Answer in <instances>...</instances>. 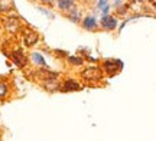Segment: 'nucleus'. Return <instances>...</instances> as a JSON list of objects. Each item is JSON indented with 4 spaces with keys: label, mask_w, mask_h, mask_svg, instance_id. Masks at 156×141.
<instances>
[{
    "label": "nucleus",
    "mask_w": 156,
    "mask_h": 141,
    "mask_svg": "<svg viewBox=\"0 0 156 141\" xmlns=\"http://www.w3.org/2000/svg\"><path fill=\"white\" fill-rule=\"evenodd\" d=\"M81 79L87 84H98L103 79L106 78V73L103 71L101 66H97V65H91V66H85V68L81 71Z\"/></svg>",
    "instance_id": "nucleus-1"
},
{
    "label": "nucleus",
    "mask_w": 156,
    "mask_h": 141,
    "mask_svg": "<svg viewBox=\"0 0 156 141\" xmlns=\"http://www.w3.org/2000/svg\"><path fill=\"white\" fill-rule=\"evenodd\" d=\"M101 68L106 73V76L108 78H113L123 71L124 68V63H123L122 59H117V58H106L101 61Z\"/></svg>",
    "instance_id": "nucleus-2"
},
{
    "label": "nucleus",
    "mask_w": 156,
    "mask_h": 141,
    "mask_svg": "<svg viewBox=\"0 0 156 141\" xmlns=\"http://www.w3.org/2000/svg\"><path fill=\"white\" fill-rule=\"evenodd\" d=\"M100 29H103L104 32H113V30H116L117 26H119V17L116 15H112V13H108V15H103L100 17Z\"/></svg>",
    "instance_id": "nucleus-3"
},
{
    "label": "nucleus",
    "mask_w": 156,
    "mask_h": 141,
    "mask_svg": "<svg viewBox=\"0 0 156 141\" xmlns=\"http://www.w3.org/2000/svg\"><path fill=\"white\" fill-rule=\"evenodd\" d=\"M81 28L85 30V32H97L100 29V25H98V20L97 17L93 16V15H87L81 19Z\"/></svg>",
    "instance_id": "nucleus-4"
},
{
    "label": "nucleus",
    "mask_w": 156,
    "mask_h": 141,
    "mask_svg": "<svg viewBox=\"0 0 156 141\" xmlns=\"http://www.w3.org/2000/svg\"><path fill=\"white\" fill-rule=\"evenodd\" d=\"M7 58H10L12 62L20 69H23L26 65H28V58H26V55L23 53L22 49H15V51H12L10 53L7 55Z\"/></svg>",
    "instance_id": "nucleus-5"
},
{
    "label": "nucleus",
    "mask_w": 156,
    "mask_h": 141,
    "mask_svg": "<svg viewBox=\"0 0 156 141\" xmlns=\"http://www.w3.org/2000/svg\"><path fill=\"white\" fill-rule=\"evenodd\" d=\"M83 89V85L80 81L74 78H67L61 84V91L62 92H77V91Z\"/></svg>",
    "instance_id": "nucleus-6"
},
{
    "label": "nucleus",
    "mask_w": 156,
    "mask_h": 141,
    "mask_svg": "<svg viewBox=\"0 0 156 141\" xmlns=\"http://www.w3.org/2000/svg\"><path fill=\"white\" fill-rule=\"evenodd\" d=\"M38 42H39V35L35 30L28 29V30L23 32V43H25V46L30 48V46H35Z\"/></svg>",
    "instance_id": "nucleus-7"
},
{
    "label": "nucleus",
    "mask_w": 156,
    "mask_h": 141,
    "mask_svg": "<svg viewBox=\"0 0 156 141\" xmlns=\"http://www.w3.org/2000/svg\"><path fill=\"white\" fill-rule=\"evenodd\" d=\"M67 17L69 22L75 23V25H80V23H81V19H83V15H81V10L78 9L77 6H74V7H71V9L67 12Z\"/></svg>",
    "instance_id": "nucleus-8"
},
{
    "label": "nucleus",
    "mask_w": 156,
    "mask_h": 141,
    "mask_svg": "<svg viewBox=\"0 0 156 141\" xmlns=\"http://www.w3.org/2000/svg\"><path fill=\"white\" fill-rule=\"evenodd\" d=\"M30 59H32V62H34L35 65H38L41 68H48V63H46L44 55H42L41 52H32V53H30Z\"/></svg>",
    "instance_id": "nucleus-9"
},
{
    "label": "nucleus",
    "mask_w": 156,
    "mask_h": 141,
    "mask_svg": "<svg viewBox=\"0 0 156 141\" xmlns=\"http://www.w3.org/2000/svg\"><path fill=\"white\" fill-rule=\"evenodd\" d=\"M6 29L9 30V32H12V33H16V32H19V28H20V23H19V20L17 19H13V17H7L6 19Z\"/></svg>",
    "instance_id": "nucleus-10"
},
{
    "label": "nucleus",
    "mask_w": 156,
    "mask_h": 141,
    "mask_svg": "<svg viewBox=\"0 0 156 141\" xmlns=\"http://www.w3.org/2000/svg\"><path fill=\"white\" fill-rule=\"evenodd\" d=\"M42 86H44L46 91H49V92H56V91H61V84L58 82V79L45 81V82H42Z\"/></svg>",
    "instance_id": "nucleus-11"
},
{
    "label": "nucleus",
    "mask_w": 156,
    "mask_h": 141,
    "mask_svg": "<svg viewBox=\"0 0 156 141\" xmlns=\"http://www.w3.org/2000/svg\"><path fill=\"white\" fill-rule=\"evenodd\" d=\"M56 2V6H58V9L64 13H67L71 7L75 6V0H55Z\"/></svg>",
    "instance_id": "nucleus-12"
},
{
    "label": "nucleus",
    "mask_w": 156,
    "mask_h": 141,
    "mask_svg": "<svg viewBox=\"0 0 156 141\" xmlns=\"http://www.w3.org/2000/svg\"><path fill=\"white\" fill-rule=\"evenodd\" d=\"M67 61L71 66H83L84 63H85V59L81 55H68Z\"/></svg>",
    "instance_id": "nucleus-13"
},
{
    "label": "nucleus",
    "mask_w": 156,
    "mask_h": 141,
    "mask_svg": "<svg viewBox=\"0 0 156 141\" xmlns=\"http://www.w3.org/2000/svg\"><path fill=\"white\" fill-rule=\"evenodd\" d=\"M15 9L13 0H0V13H9Z\"/></svg>",
    "instance_id": "nucleus-14"
},
{
    "label": "nucleus",
    "mask_w": 156,
    "mask_h": 141,
    "mask_svg": "<svg viewBox=\"0 0 156 141\" xmlns=\"http://www.w3.org/2000/svg\"><path fill=\"white\" fill-rule=\"evenodd\" d=\"M10 92V85L6 81H0V99H5Z\"/></svg>",
    "instance_id": "nucleus-15"
},
{
    "label": "nucleus",
    "mask_w": 156,
    "mask_h": 141,
    "mask_svg": "<svg viewBox=\"0 0 156 141\" xmlns=\"http://www.w3.org/2000/svg\"><path fill=\"white\" fill-rule=\"evenodd\" d=\"M130 7H132L130 3H122L119 7H116V15L117 16H126L130 10Z\"/></svg>",
    "instance_id": "nucleus-16"
},
{
    "label": "nucleus",
    "mask_w": 156,
    "mask_h": 141,
    "mask_svg": "<svg viewBox=\"0 0 156 141\" xmlns=\"http://www.w3.org/2000/svg\"><path fill=\"white\" fill-rule=\"evenodd\" d=\"M38 9H39V12H42L46 17H49V19H55V15H54L52 12H49L48 9H45V7H42V6H41V7H38Z\"/></svg>",
    "instance_id": "nucleus-17"
},
{
    "label": "nucleus",
    "mask_w": 156,
    "mask_h": 141,
    "mask_svg": "<svg viewBox=\"0 0 156 141\" xmlns=\"http://www.w3.org/2000/svg\"><path fill=\"white\" fill-rule=\"evenodd\" d=\"M110 10H112V5H110V2H108V3H106V5L103 6V7H101V16H103V15H108V13H110Z\"/></svg>",
    "instance_id": "nucleus-18"
},
{
    "label": "nucleus",
    "mask_w": 156,
    "mask_h": 141,
    "mask_svg": "<svg viewBox=\"0 0 156 141\" xmlns=\"http://www.w3.org/2000/svg\"><path fill=\"white\" fill-rule=\"evenodd\" d=\"M54 53H56V56H58V58H65V59H67V56L69 55L67 51H61V49H55V51H54Z\"/></svg>",
    "instance_id": "nucleus-19"
},
{
    "label": "nucleus",
    "mask_w": 156,
    "mask_h": 141,
    "mask_svg": "<svg viewBox=\"0 0 156 141\" xmlns=\"http://www.w3.org/2000/svg\"><path fill=\"white\" fill-rule=\"evenodd\" d=\"M106 3H108V0H97V6H95V9L100 12V10H101V7L106 5Z\"/></svg>",
    "instance_id": "nucleus-20"
},
{
    "label": "nucleus",
    "mask_w": 156,
    "mask_h": 141,
    "mask_svg": "<svg viewBox=\"0 0 156 141\" xmlns=\"http://www.w3.org/2000/svg\"><path fill=\"white\" fill-rule=\"evenodd\" d=\"M42 5H46V6H52L54 5V0H39Z\"/></svg>",
    "instance_id": "nucleus-21"
},
{
    "label": "nucleus",
    "mask_w": 156,
    "mask_h": 141,
    "mask_svg": "<svg viewBox=\"0 0 156 141\" xmlns=\"http://www.w3.org/2000/svg\"><path fill=\"white\" fill-rule=\"evenodd\" d=\"M123 3V0H113V7H119Z\"/></svg>",
    "instance_id": "nucleus-22"
},
{
    "label": "nucleus",
    "mask_w": 156,
    "mask_h": 141,
    "mask_svg": "<svg viewBox=\"0 0 156 141\" xmlns=\"http://www.w3.org/2000/svg\"><path fill=\"white\" fill-rule=\"evenodd\" d=\"M153 9H155V10H156V3H155V5H153Z\"/></svg>",
    "instance_id": "nucleus-23"
}]
</instances>
